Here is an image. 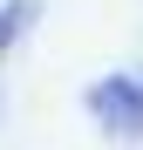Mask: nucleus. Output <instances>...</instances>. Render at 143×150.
Wrapping results in <instances>:
<instances>
[{
	"instance_id": "nucleus-1",
	"label": "nucleus",
	"mask_w": 143,
	"mask_h": 150,
	"mask_svg": "<svg viewBox=\"0 0 143 150\" xmlns=\"http://www.w3.org/2000/svg\"><path fill=\"white\" fill-rule=\"evenodd\" d=\"M89 109L102 130H116L123 143H143V82L136 75H102L89 89Z\"/></svg>"
},
{
	"instance_id": "nucleus-2",
	"label": "nucleus",
	"mask_w": 143,
	"mask_h": 150,
	"mask_svg": "<svg viewBox=\"0 0 143 150\" xmlns=\"http://www.w3.org/2000/svg\"><path fill=\"white\" fill-rule=\"evenodd\" d=\"M27 21H34V0H7V7H0V55L20 41V28H27Z\"/></svg>"
}]
</instances>
